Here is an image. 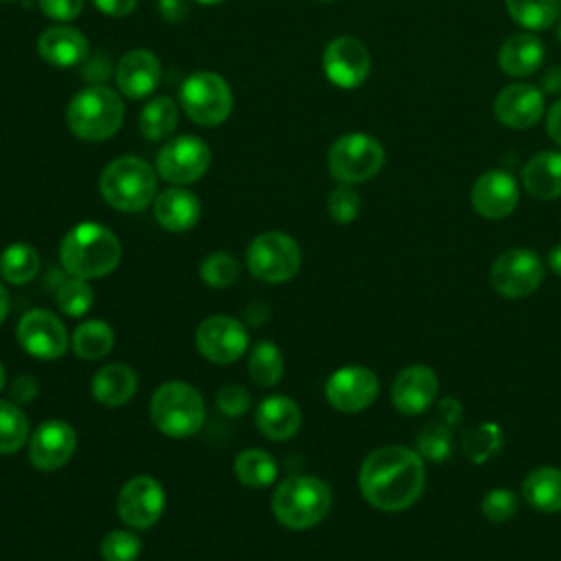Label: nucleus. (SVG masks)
Wrapping results in <instances>:
<instances>
[{"instance_id": "31", "label": "nucleus", "mask_w": 561, "mask_h": 561, "mask_svg": "<svg viewBox=\"0 0 561 561\" xmlns=\"http://www.w3.org/2000/svg\"><path fill=\"white\" fill-rule=\"evenodd\" d=\"M70 344L81 359H101L114 346V331L105 320H88L75 329Z\"/></svg>"}, {"instance_id": "39", "label": "nucleus", "mask_w": 561, "mask_h": 561, "mask_svg": "<svg viewBox=\"0 0 561 561\" xmlns=\"http://www.w3.org/2000/svg\"><path fill=\"white\" fill-rule=\"evenodd\" d=\"M142 543L138 535L129 530H110L101 541V557L105 561H136Z\"/></svg>"}, {"instance_id": "13", "label": "nucleus", "mask_w": 561, "mask_h": 561, "mask_svg": "<svg viewBox=\"0 0 561 561\" xmlns=\"http://www.w3.org/2000/svg\"><path fill=\"white\" fill-rule=\"evenodd\" d=\"M248 329L230 316H210L195 331L197 351L213 364H232L248 348Z\"/></svg>"}, {"instance_id": "35", "label": "nucleus", "mask_w": 561, "mask_h": 561, "mask_svg": "<svg viewBox=\"0 0 561 561\" xmlns=\"http://www.w3.org/2000/svg\"><path fill=\"white\" fill-rule=\"evenodd\" d=\"M28 436V419L13 401H0V454H15Z\"/></svg>"}, {"instance_id": "4", "label": "nucleus", "mask_w": 561, "mask_h": 561, "mask_svg": "<svg viewBox=\"0 0 561 561\" xmlns=\"http://www.w3.org/2000/svg\"><path fill=\"white\" fill-rule=\"evenodd\" d=\"M125 118V105L121 96L105 85H90L77 92L66 110V123L70 131L88 142H101L114 136Z\"/></svg>"}, {"instance_id": "51", "label": "nucleus", "mask_w": 561, "mask_h": 561, "mask_svg": "<svg viewBox=\"0 0 561 561\" xmlns=\"http://www.w3.org/2000/svg\"><path fill=\"white\" fill-rule=\"evenodd\" d=\"M548 265L557 276H561V243L548 252Z\"/></svg>"}, {"instance_id": "34", "label": "nucleus", "mask_w": 561, "mask_h": 561, "mask_svg": "<svg viewBox=\"0 0 561 561\" xmlns=\"http://www.w3.org/2000/svg\"><path fill=\"white\" fill-rule=\"evenodd\" d=\"M285 370V362H283V353L280 348L270 342V340H261L252 351H250V359H248V373L252 377V381L256 386L270 388L276 386L283 377Z\"/></svg>"}, {"instance_id": "3", "label": "nucleus", "mask_w": 561, "mask_h": 561, "mask_svg": "<svg viewBox=\"0 0 561 561\" xmlns=\"http://www.w3.org/2000/svg\"><path fill=\"white\" fill-rule=\"evenodd\" d=\"M331 502L333 495L327 482L316 476H291L276 486L272 513L283 526L305 530L327 517Z\"/></svg>"}, {"instance_id": "1", "label": "nucleus", "mask_w": 561, "mask_h": 561, "mask_svg": "<svg viewBox=\"0 0 561 561\" xmlns=\"http://www.w3.org/2000/svg\"><path fill=\"white\" fill-rule=\"evenodd\" d=\"M425 465L419 451L386 445L370 451L359 469V491L379 511L410 508L423 493Z\"/></svg>"}, {"instance_id": "57", "label": "nucleus", "mask_w": 561, "mask_h": 561, "mask_svg": "<svg viewBox=\"0 0 561 561\" xmlns=\"http://www.w3.org/2000/svg\"><path fill=\"white\" fill-rule=\"evenodd\" d=\"M320 2H333V0H320Z\"/></svg>"}, {"instance_id": "5", "label": "nucleus", "mask_w": 561, "mask_h": 561, "mask_svg": "<svg viewBox=\"0 0 561 561\" xmlns=\"http://www.w3.org/2000/svg\"><path fill=\"white\" fill-rule=\"evenodd\" d=\"M99 188L112 208L138 213L156 197V173L142 158L121 156L103 169Z\"/></svg>"}, {"instance_id": "55", "label": "nucleus", "mask_w": 561, "mask_h": 561, "mask_svg": "<svg viewBox=\"0 0 561 561\" xmlns=\"http://www.w3.org/2000/svg\"><path fill=\"white\" fill-rule=\"evenodd\" d=\"M557 37H559V42H561V18H559V24H557Z\"/></svg>"}, {"instance_id": "49", "label": "nucleus", "mask_w": 561, "mask_h": 561, "mask_svg": "<svg viewBox=\"0 0 561 561\" xmlns=\"http://www.w3.org/2000/svg\"><path fill=\"white\" fill-rule=\"evenodd\" d=\"M541 92L543 94H557L561 92V68H550L541 77Z\"/></svg>"}, {"instance_id": "47", "label": "nucleus", "mask_w": 561, "mask_h": 561, "mask_svg": "<svg viewBox=\"0 0 561 561\" xmlns=\"http://www.w3.org/2000/svg\"><path fill=\"white\" fill-rule=\"evenodd\" d=\"M158 11L167 22H180L188 13V0H158Z\"/></svg>"}, {"instance_id": "33", "label": "nucleus", "mask_w": 561, "mask_h": 561, "mask_svg": "<svg viewBox=\"0 0 561 561\" xmlns=\"http://www.w3.org/2000/svg\"><path fill=\"white\" fill-rule=\"evenodd\" d=\"M39 272V254L28 243H11L0 256V276L11 285H24Z\"/></svg>"}, {"instance_id": "25", "label": "nucleus", "mask_w": 561, "mask_h": 561, "mask_svg": "<svg viewBox=\"0 0 561 561\" xmlns=\"http://www.w3.org/2000/svg\"><path fill=\"white\" fill-rule=\"evenodd\" d=\"M254 421L265 438L287 440L300 430L302 416L296 401L283 394H272L259 403Z\"/></svg>"}, {"instance_id": "40", "label": "nucleus", "mask_w": 561, "mask_h": 561, "mask_svg": "<svg viewBox=\"0 0 561 561\" xmlns=\"http://www.w3.org/2000/svg\"><path fill=\"white\" fill-rule=\"evenodd\" d=\"M327 210L333 221L351 224L359 213V195L351 184H340L327 199Z\"/></svg>"}, {"instance_id": "50", "label": "nucleus", "mask_w": 561, "mask_h": 561, "mask_svg": "<svg viewBox=\"0 0 561 561\" xmlns=\"http://www.w3.org/2000/svg\"><path fill=\"white\" fill-rule=\"evenodd\" d=\"M267 318V307L263 302H250L245 309V320L250 324H261Z\"/></svg>"}, {"instance_id": "24", "label": "nucleus", "mask_w": 561, "mask_h": 561, "mask_svg": "<svg viewBox=\"0 0 561 561\" xmlns=\"http://www.w3.org/2000/svg\"><path fill=\"white\" fill-rule=\"evenodd\" d=\"M153 215L158 224L169 232L191 230L202 215V204L195 193L173 186L162 191L153 202Z\"/></svg>"}, {"instance_id": "45", "label": "nucleus", "mask_w": 561, "mask_h": 561, "mask_svg": "<svg viewBox=\"0 0 561 561\" xmlns=\"http://www.w3.org/2000/svg\"><path fill=\"white\" fill-rule=\"evenodd\" d=\"M37 379L31 375H20L11 381L9 392H11V401L13 403H28L37 397Z\"/></svg>"}, {"instance_id": "10", "label": "nucleus", "mask_w": 561, "mask_h": 561, "mask_svg": "<svg viewBox=\"0 0 561 561\" xmlns=\"http://www.w3.org/2000/svg\"><path fill=\"white\" fill-rule=\"evenodd\" d=\"M489 280L504 298L530 296L543 280V261L528 248L506 250L493 261Z\"/></svg>"}, {"instance_id": "21", "label": "nucleus", "mask_w": 561, "mask_h": 561, "mask_svg": "<svg viewBox=\"0 0 561 561\" xmlns=\"http://www.w3.org/2000/svg\"><path fill=\"white\" fill-rule=\"evenodd\" d=\"M162 79L160 59L147 48L127 50L116 66V85L129 99L151 94Z\"/></svg>"}, {"instance_id": "18", "label": "nucleus", "mask_w": 561, "mask_h": 561, "mask_svg": "<svg viewBox=\"0 0 561 561\" xmlns=\"http://www.w3.org/2000/svg\"><path fill=\"white\" fill-rule=\"evenodd\" d=\"M519 202V184L504 169H489L471 186V206L484 219L508 217Z\"/></svg>"}, {"instance_id": "20", "label": "nucleus", "mask_w": 561, "mask_h": 561, "mask_svg": "<svg viewBox=\"0 0 561 561\" xmlns=\"http://www.w3.org/2000/svg\"><path fill=\"white\" fill-rule=\"evenodd\" d=\"M392 405L408 416L425 412L438 397V377L430 366L412 364L392 381Z\"/></svg>"}, {"instance_id": "52", "label": "nucleus", "mask_w": 561, "mask_h": 561, "mask_svg": "<svg viewBox=\"0 0 561 561\" xmlns=\"http://www.w3.org/2000/svg\"><path fill=\"white\" fill-rule=\"evenodd\" d=\"M7 313H9V294H7V289H4V285L0 283V324L4 322V318H7Z\"/></svg>"}, {"instance_id": "44", "label": "nucleus", "mask_w": 561, "mask_h": 561, "mask_svg": "<svg viewBox=\"0 0 561 561\" xmlns=\"http://www.w3.org/2000/svg\"><path fill=\"white\" fill-rule=\"evenodd\" d=\"M37 2L44 15L55 22H70L83 9V0H37Z\"/></svg>"}, {"instance_id": "56", "label": "nucleus", "mask_w": 561, "mask_h": 561, "mask_svg": "<svg viewBox=\"0 0 561 561\" xmlns=\"http://www.w3.org/2000/svg\"><path fill=\"white\" fill-rule=\"evenodd\" d=\"M0 2H15V0H0Z\"/></svg>"}, {"instance_id": "16", "label": "nucleus", "mask_w": 561, "mask_h": 561, "mask_svg": "<svg viewBox=\"0 0 561 561\" xmlns=\"http://www.w3.org/2000/svg\"><path fill=\"white\" fill-rule=\"evenodd\" d=\"M20 346L37 359H57L68 348V333L61 320L44 309L26 311L18 322Z\"/></svg>"}, {"instance_id": "30", "label": "nucleus", "mask_w": 561, "mask_h": 561, "mask_svg": "<svg viewBox=\"0 0 561 561\" xmlns=\"http://www.w3.org/2000/svg\"><path fill=\"white\" fill-rule=\"evenodd\" d=\"M276 460L263 449H243L234 458V476L250 489L270 486L276 480Z\"/></svg>"}, {"instance_id": "17", "label": "nucleus", "mask_w": 561, "mask_h": 561, "mask_svg": "<svg viewBox=\"0 0 561 561\" xmlns=\"http://www.w3.org/2000/svg\"><path fill=\"white\" fill-rule=\"evenodd\" d=\"M543 96L546 94L541 92V88L533 83H508L497 92L493 101V114L500 121V125L508 129H530L546 114Z\"/></svg>"}, {"instance_id": "19", "label": "nucleus", "mask_w": 561, "mask_h": 561, "mask_svg": "<svg viewBox=\"0 0 561 561\" xmlns=\"http://www.w3.org/2000/svg\"><path fill=\"white\" fill-rule=\"evenodd\" d=\"M77 449V432L59 419L37 425L28 440V460L39 471L61 469Z\"/></svg>"}, {"instance_id": "22", "label": "nucleus", "mask_w": 561, "mask_h": 561, "mask_svg": "<svg viewBox=\"0 0 561 561\" xmlns=\"http://www.w3.org/2000/svg\"><path fill=\"white\" fill-rule=\"evenodd\" d=\"M546 46L543 42L533 33H515L506 37L497 50V66L504 75L524 79L528 75H535L543 64Z\"/></svg>"}, {"instance_id": "15", "label": "nucleus", "mask_w": 561, "mask_h": 561, "mask_svg": "<svg viewBox=\"0 0 561 561\" xmlns=\"http://www.w3.org/2000/svg\"><path fill=\"white\" fill-rule=\"evenodd\" d=\"M379 392L377 375L366 366H344L331 373V377L324 383L327 401L337 412H362L366 410Z\"/></svg>"}, {"instance_id": "48", "label": "nucleus", "mask_w": 561, "mask_h": 561, "mask_svg": "<svg viewBox=\"0 0 561 561\" xmlns=\"http://www.w3.org/2000/svg\"><path fill=\"white\" fill-rule=\"evenodd\" d=\"M546 131L550 140L561 147V99H557L546 114Z\"/></svg>"}, {"instance_id": "12", "label": "nucleus", "mask_w": 561, "mask_h": 561, "mask_svg": "<svg viewBox=\"0 0 561 561\" xmlns=\"http://www.w3.org/2000/svg\"><path fill=\"white\" fill-rule=\"evenodd\" d=\"M322 70L327 79L342 90L359 88L370 75V53L357 37L340 35L327 44Z\"/></svg>"}, {"instance_id": "42", "label": "nucleus", "mask_w": 561, "mask_h": 561, "mask_svg": "<svg viewBox=\"0 0 561 561\" xmlns=\"http://www.w3.org/2000/svg\"><path fill=\"white\" fill-rule=\"evenodd\" d=\"M419 454H423L427 460H445L449 454V432L443 425H427L419 438Z\"/></svg>"}, {"instance_id": "37", "label": "nucleus", "mask_w": 561, "mask_h": 561, "mask_svg": "<svg viewBox=\"0 0 561 561\" xmlns=\"http://www.w3.org/2000/svg\"><path fill=\"white\" fill-rule=\"evenodd\" d=\"M502 440H504L502 430L495 423H480L476 430L465 434L462 447L469 460H473L476 465H482L502 447Z\"/></svg>"}, {"instance_id": "41", "label": "nucleus", "mask_w": 561, "mask_h": 561, "mask_svg": "<svg viewBox=\"0 0 561 561\" xmlns=\"http://www.w3.org/2000/svg\"><path fill=\"white\" fill-rule=\"evenodd\" d=\"M482 513L489 522H508L517 513V497L508 489H491L482 497Z\"/></svg>"}, {"instance_id": "53", "label": "nucleus", "mask_w": 561, "mask_h": 561, "mask_svg": "<svg viewBox=\"0 0 561 561\" xmlns=\"http://www.w3.org/2000/svg\"><path fill=\"white\" fill-rule=\"evenodd\" d=\"M191 2H197V4H206V7H213V4H221L226 0H191Z\"/></svg>"}, {"instance_id": "11", "label": "nucleus", "mask_w": 561, "mask_h": 561, "mask_svg": "<svg viewBox=\"0 0 561 561\" xmlns=\"http://www.w3.org/2000/svg\"><path fill=\"white\" fill-rule=\"evenodd\" d=\"M210 164V149L197 136L171 138L156 158V169L171 184H191L199 180Z\"/></svg>"}, {"instance_id": "38", "label": "nucleus", "mask_w": 561, "mask_h": 561, "mask_svg": "<svg viewBox=\"0 0 561 561\" xmlns=\"http://www.w3.org/2000/svg\"><path fill=\"white\" fill-rule=\"evenodd\" d=\"M199 276L206 285L215 289H224L239 278V263L228 252H210L199 263Z\"/></svg>"}, {"instance_id": "8", "label": "nucleus", "mask_w": 561, "mask_h": 561, "mask_svg": "<svg viewBox=\"0 0 561 561\" xmlns=\"http://www.w3.org/2000/svg\"><path fill=\"white\" fill-rule=\"evenodd\" d=\"M180 105L193 123L215 127L228 118L232 110V92L224 77L199 70L188 75L180 85Z\"/></svg>"}, {"instance_id": "9", "label": "nucleus", "mask_w": 561, "mask_h": 561, "mask_svg": "<svg viewBox=\"0 0 561 561\" xmlns=\"http://www.w3.org/2000/svg\"><path fill=\"white\" fill-rule=\"evenodd\" d=\"M248 270L263 283H285L300 270V245L285 232H261L248 245Z\"/></svg>"}, {"instance_id": "6", "label": "nucleus", "mask_w": 561, "mask_h": 561, "mask_svg": "<svg viewBox=\"0 0 561 561\" xmlns=\"http://www.w3.org/2000/svg\"><path fill=\"white\" fill-rule=\"evenodd\" d=\"M149 414L162 434L186 438L202 430L206 410L202 394L191 383L167 381L153 392Z\"/></svg>"}, {"instance_id": "14", "label": "nucleus", "mask_w": 561, "mask_h": 561, "mask_svg": "<svg viewBox=\"0 0 561 561\" xmlns=\"http://www.w3.org/2000/svg\"><path fill=\"white\" fill-rule=\"evenodd\" d=\"M118 517L136 528L145 530L153 526L164 511V489L151 476H136L125 482L116 502Z\"/></svg>"}, {"instance_id": "54", "label": "nucleus", "mask_w": 561, "mask_h": 561, "mask_svg": "<svg viewBox=\"0 0 561 561\" xmlns=\"http://www.w3.org/2000/svg\"><path fill=\"white\" fill-rule=\"evenodd\" d=\"M4 383H7V377H4V368H2V364H0V390L4 388Z\"/></svg>"}, {"instance_id": "29", "label": "nucleus", "mask_w": 561, "mask_h": 561, "mask_svg": "<svg viewBox=\"0 0 561 561\" xmlns=\"http://www.w3.org/2000/svg\"><path fill=\"white\" fill-rule=\"evenodd\" d=\"M504 7L526 31L550 28L561 18V0H504Z\"/></svg>"}, {"instance_id": "27", "label": "nucleus", "mask_w": 561, "mask_h": 561, "mask_svg": "<svg viewBox=\"0 0 561 561\" xmlns=\"http://www.w3.org/2000/svg\"><path fill=\"white\" fill-rule=\"evenodd\" d=\"M136 388H138V377L125 364H107L99 368L90 383L92 397L99 403L110 408L127 403L136 394Z\"/></svg>"}, {"instance_id": "23", "label": "nucleus", "mask_w": 561, "mask_h": 561, "mask_svg": "<svg viewBox=\"0 0 561 561\" xmlns=\"http://www.w3.org/2000/svg\"><path fill=\"white\" fill-rule=\"evenodd\" d=\"M39 57L57 68H70L85 59L88 55V39L79 28L72 26H50L44 28L37 39Z\"/></svg>"}, {"instance_id": "32", "label": "nucleus", "mask_w": 561, "mask_h": 561, "mask_svg": "<svg viewBox=\"0 0 561 561\" xmlns=\"http://www.w3.org/2000/svg\"><path fill=\"white\" fill-rule=\"evenodd\" d=\"M178 125V105L169 96L151 99L138 116L140 134L147 140H164Z\"/></svg>"}, {"instance_id": "46", "label": "nucleus", "mask_w": 561, "mask_h": 561, "mask_svg": "<svg viewBox=\"0 0 561 561\" xmlns=\"http://www.w3.org/2000/svg\"><path fill=\"white\" fill-rule=\"evenodd\" d=\"M101 13L112 15V18H123L134 11L136 0H90Z\"/></svg>"}, {"instance_id": "36", "label": "nucleus", "mask_w": 561, "mask_h": 561, "mask_svg": "<svg viewBox=\"0 0 561 561\" xmlns=\"http://www.w3.org/2000/svg\"><path fill=\"white\" fill-rule=\"evenodd\" d=\"M55 300H57V307H59L66 316L79 318V316L88 313V309L92 307V302H94V291H92V287L88 285V280L77 278V276H70L68 280H64V283L57 287Z\"/></svg>"}, {"instance_id": "26", "label": "nucleus", "mask_w": 561, "mask_h": 561, "mask_svg": "<svg viewBox=\"0 0 561 561\" xmlns=\"http://www.w3.org/2000/svg\"><path fill=\"white\" fill-rule=\"evenodd\" d=\"M522 186L537 199L561 197V151H539L522 167Z\"/></svg>"}, {"instance_id": "2", "label": "nucleus", "mask_w": 561, "mask_h": 561, "mask_svg": "<svg viewBox=\"0 0 561 561\" xmlns=\"http://www.w3.org/2000/svg\"><path fill=\"white\" fill-rule=\"evenodd\" d=\"M59 261L70 276L90 280L107 276L121 261L116 234L94 221L72 226L59 243Z\"/></svg>"}, {"instance_id": "43", "label": "nucleus", "mask_w": 561, "mask_h": 561, "mask_svg": "<svg viewBox=\"0 0 561 561\" xmlns=\"http://www.w3.org/2000/svg\"><path fill=\"white\" fill-rule=\"evenodd\" d=\"M217 408L226 414V416H241L248 412L250 408V394L243 386L237 383H228L217 392Z\"/></svg>"}, {"instance_id": "7", "label": "nucleus", "mask_w": 561, "mask_h": 561, "mask_svg": "<svg viewBox=\"0 0 561 561\" xmlns=\"http://www.w3.org/2000/svg\"><path fill=\"white\" fill-rule=\"evenodd\" d=\"M386 162L381 142L362 131H351L333 140L329 147V173L342 184H359L375 178Z\"/></svg>"}, {"instance_id": "28", "label": "nucleus", "mask_w": 561, "mask_h": 561, "mask_svg": "<svg viewBox=\"0 0 561 561\" xmlns=\"http://www.w3.org/2000/svg\"><path fill=\"white\" fill-rule=\"evenodd\" d=\"M522 493L530 506L543 513L561 511V469L537 467L522 484Z\"/></svg>"}]
</instances>
